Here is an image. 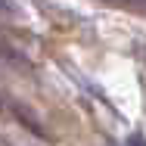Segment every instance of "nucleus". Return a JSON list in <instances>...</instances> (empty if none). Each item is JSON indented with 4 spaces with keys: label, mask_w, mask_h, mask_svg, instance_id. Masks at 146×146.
I'll use <instances>...</instances> for the list:
<instances>
[{
    "label": "nucleus",
    "mask_w": 146,
    "mask_h": 146,
    "mask_svg": "<svg viewBox=\"0 0 146 146\" xmlns=\"http://www.w3.org/2000/svg\"><path fill=\"white\" fill-rule=\"evenodd\" d=\"M137 56L146 62V40H140V44H137Z\"/></svg>",
    "instance_id": "3"
},
{
    "label": "nucleus",
    "mask_w": 146,
    "mask_h": 146,
    "mask_svg": "<svg viewBox=\"0 0 146 146\" xmlns=\"http://www.w3.org/2000/svg\"><path fill=\"white\" fill-rule=\"evenodd\" d=\"M124 146H146V137L143 134H131V137L124 140Z\"/></svg>",
    "instance_id": "2"
},
{
    "label": "nucleus",
    "mask_w": 146,
    "mask_h": 146,
    "mask_svg": "<svg viewBox=\"0 0 146 146\" xmlns=\"http://www.w3.org/2000/svg\"><path fill=\"white\" fill-rule=\"evenodd\" d=\"M16 13H19V6L13 0H0V16H16Z\"/></svg>",
    "instance_id": "1"
}]
</instances>
